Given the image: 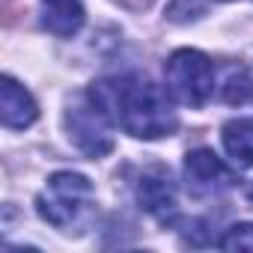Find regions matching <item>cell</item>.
Listing matches in <instances>:
<instances>
[{
  "label": "cell",
  "instance_id": "obj_3",
  "mask_svg": "<svg viewBox=\"0 0 253 253\" xmlns=\"http://www.w3.org/2000/svg\"><path fill=\"white\" fill-rule=\"evenodd\" d=\"M164 81L167 92L188 107H203L214 92V63L194 48H182L170 54L164 63Z\"/></svg>",
  "mask_w": 253,
  "mask_h": 253
},
{
  "label": "cell",
  "instance_id": "obj_11",
  "mask_svg": "<svg viewBox=\"0 0 253 253\" xmlns=\"http://www.w3.org/2000/svg\"><path fill=\"white\" fill-rule=\"evenodd\" d=\"M223 250H253V223H235L217 241Z\"/></svg>",
  "mask_w": 253,
  "mask_h": 253
},
{
  "label": "cell",
  "instance_id": "obj_4",
  "mask_svg": "<svg viewBox=\"0 0 253 253\" xmlns=\"http://www.w3.org/2000/svg\"><path fill=\"white\" fill-rule=\"evenodd\" d=\"M107 122L110 119L92 101L89 104L86 101H75L69 107V113H66V128H69L72 143L89 158H101V155H107L113 149V137L107 131Z\"/></svg>",
  "mask_w": 253,
  "mask_h": 253
},
{
  "label": "cell",
  "instance_id": "obj_8",
  "mask_svg": "<svg viewBox=\"0 0 253 253\" xmlns=\"http://www.w3.org/2000/svg\"><path fill=\"white\" fill-rule=\"evenodd\" d=\"M42 24L54 36H75L84 27V3L81 0H42Z\"/></svg>",
  "mask_w": 253,
  "mask_h": 253
},
{
  "label": "cell",
  "instance_id": "obj_7",
  "mask_svg": "<svg viewBox=\"0 0 253 253\" xmlns=\"http://www.w3.org/2000/svg\"><path fill=\"white\" fill-rule=\"evenodd\" d=\"M0 116H3L6 128H27L39 116L33 95L9 75L3 78V86H0Z\"/></svg>",
  "mask_w": 253,
  "mask_h": 253
},
{
  "label": "cell",
  "instance_id": "obj_6",
  "mask_svg": "<svg viewBox=\"0 0 253 253\" xmlns=\"http://www.w3.org/2000/svg\"><path fill=\"white\" fill-rule=\"evenodd\" d=\"M134 197H137L140 209H146L158 220H170L176 211V182H173L170 170L161 164L146 167L134 179Z\"/></svg>",
  "mask_w": 253,
  "mask_h": 253
},
{
  "label": "cell",
  "instance_id": "obj_12",
  "mask_svg": "<svg viewBox=\"0 0 253 253\" xmlns=\"http://www.w3.org/2000/svg\"><path fill=\"white\" fill-rule=\"evenodd\" d=\"M206 9V0H173L167 6V18L170 21H191Z\"/></svg>",
  "mask_w": 253,
  "mask_h": 253
},
{
  "label": "cell",
  "instance_id": "obj_2",
  "mask_svg": "<svg viewBox=\"0 0 253 253\" xmlns=\"http://www.w3.org/2000/svg\"><path fill=\"white\" fill-rule=\"evenodd\" d=\"M42 220L57 226L60 232H84L92 217V185L86 176L60 170L48 179L45 191L36 200Z\"/></svg>",
  "mask_w": 253,
  "mask_h": 253
},
{
  "label": "cell",
  "instance_id": "obj_9",
  "mask_svg": "<svg viewBox=\"0 0 253 253\" xmlns=\"http://www.w3.org/2000/svg\"><path fill=\"white\" fill-rule=\"evenodd\" d=\"M226 155L238 167H253V119H232L220 128Z\"/></svg>",
  "mask_w": 253,
  "mask_h": 253
},
{
  "label": "cell",
  "instance_id": "obj_5",
  "mask_svg": "<svg viewBox=\"0 0 253 253\" xmlns=\"http://www.w3.org/2000/svg\"><path fill=\"white\" fill-rule=\"evenodd\" d=\"M185 182L194 197H214L232 188L235 176L211 149H194L185 158Z\"/></svg>",
  "mask_w": 253,
  "mask_h": 253
},
{
  "label": "cell",
  "instance_id": "obj_10",
  "mask_svg": "<svg viewBox=\"0 0 253 253\" xmlns=\"http://www.w3.org/2000/svg\"><path fill=\"white\" fill-rule=\"evenodd\" d=\"M220 95L229 104H247V101H253V78L244 69H229L226 78H223Z\"/></svg>",
  "mask_w": 253,
  "mask_h": 253
},
{
  "label": "cell",
  "instance_id": "obj_1",
  "mask_svg": "<svg viewBox=\"0 0 253 253\" xmlns=\"http://www.w3.org/2000/svg\"><path fill=\"white\" fill-rule=\"evenodd\" d=\"M89 101L110 119V125H119L125 134L140 140L170 137L179 128L167 92L140 75H113L95 81L89 86Z\"/></svg>",
  "mask_w": 253,
  "mask_h": 253
},
{
  "label": "cell",
  "instance_id": "obj_13",
  "mask_svg": "<svg viewBox=\"0 0 253 253\" xmlns=\"http://www.w3.org/2000/svg\"><path fill=\"white\" fill-rule=\"evenodd\" d=\"M247 197H250V200H253V182H250V188H247Z\"/></svg>",
  "mask_w": 253,
  "mask_h": 253
}]
</instances>
